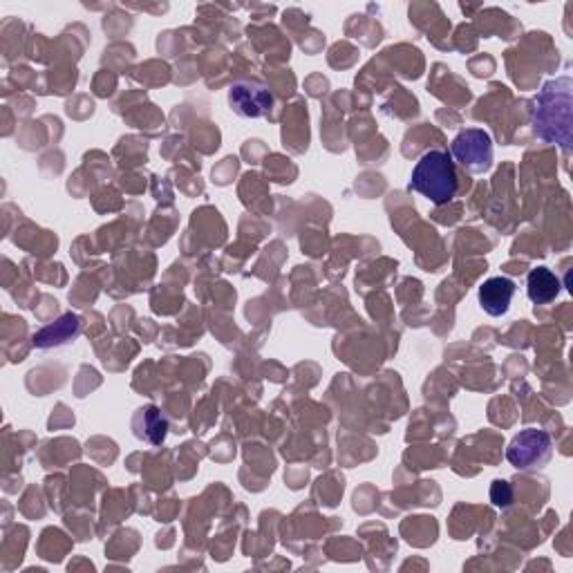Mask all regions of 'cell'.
<instances>
[{"instance_id":"6da1fadb","label":"cell","mask_w":573,"mask_h":573,"mask_svg":"<svg viewBox=\"0 0 573 573\" xmlns=\"http://www.w3.org/2000/svg\"><path fill=\"white\" fill-rule=\"evenodd\" d=\"M531 124L542 142L569 150L573 144V81H549L533 99Z\"/></svg>"},{"instance_id":"7a4b0ae2","label":"cell","mask_w":573,"mask_h":573,"mask_svg":"<svg viewBox=\"0 0 573 573\" xmlns=\"http://www.w3.org/2000/svg\"><path fill=\"white\" fill-rule=\"evenodd\" d=\"M410 189L428 197L437 206L453 202L459 189L453 157L446 150H428L426 155H421L415 168H412Z\"/></svg>"},{"instance_id":"3957f363","label":"cell","mask_w":573,"mask_h":573,"mask_svg":"<svg viewBox=\"0 0 573 573\" xmlns=\"http://www.w3.org/2000/svg\"><path fill=\"white\" fill-rule=\"evenodd\" d=\"M553 455V441L547 430L540 428H526L520 430L518 435L511 439L509 448H506V459L518 471H538V468L547 466Z\"/></svg>"},{"instance_id":"277c9868","label":"cell","mask_w":573,"mask_h":573,"mask_svg":"<svg viewBox=\"0 0 573 573\" xmlns=\"http://www.w3.org/2000/svg\"><path fill=\"white\" fill-rule=\"evenodd\" d=\"M450 157L468 173H488L493 166V137L482 128H466L450 144Z\"/></svg>"},{"instance_id":"5b68a950","label":"cell","mask_w":573,"mask_h":573,"mask_svg":"<svg viewBox=\"0 0 573 573\" xmlns=\"http://www.w3.org/2000/svg\"><path fill=\"white\" fill-rule=\"evenodd\" d=\"M229 106L240 117L258 119L265 117L274 106V95L258 81H240L233 83L229 90Z\"/></svg>"},{"instance_id":"8992f818","label":"cell","mask_w":573,"mask_h":573,"mask_svg":"<svg viewBox=\"0 0 573 573\" xmlns=\"http://www.w3.org/2000/svg\"><path fill=\"white\" fill-rule=\"evenodd\" d=\"M513 296H515V283L511 278L504 276L488 278L486 283L479 287V305H482L488 316H504L509 312Z\"/></svg>"},{"instance_id":"52a82bcc","label":"cell","mask_w":573,"mask_h":573,"mask_svg":"<svg viewBox=\"0 0 573 573\" xmlns=\"http://www.w3.org/2000/svg\"><path fill=\"white\" fill-rule=\"evenodd\" d=\"M81 332V321L77 314H65L59 321L43 327L41 332L34 334V345L41 350H50V347H59L70 343L72 338H77Z\"/></svg>"},{"instance_id":"ba28073f","label":"cell","mask_w":573,"mask_h":573,"mask_svg":"<svg viewBox=\"0 0 573 573\" xmlns=\"http://www.w3.org/2000/svg\"><path fill=\"white\" fill-rule=\"evenodd\" d=\"M560 278L553 274L549 267H538L529 274L526 280V294H529L533 305H549L560 294Z\"/></svg>"},{"instance_id":"9c48e42d","label":"cell","mask_w":573,"mask_h":573,"mask_svg":"<svg viewBox=\"0 0 573 573\" xmlns=\"http://www.w3.org/2000/svg\"><path fill=\"white\" fill-rule=\"evenodd\" d=\"M135 419L144 421L146 432L142 435V439L146 437L150 444H162L166 437V430H168V421L162 417V412L150 406L146 410H139V415Z\"/></svg>"},{"instance_id":"30bf717a","label":"cell","mask_w":573,"mask_h":573,"mask_svg":"<svg viewBox=\"0 0 573 573\" xmlns=\"http://www.w3.org/2000/svg\"><path fill=\"white\" fill-rule=\"evenodd\" d=\"M491 500L495 506H509L513 502V493H511V486L506 482H495L491 488Z\"/></svg>"}]
</instances>
